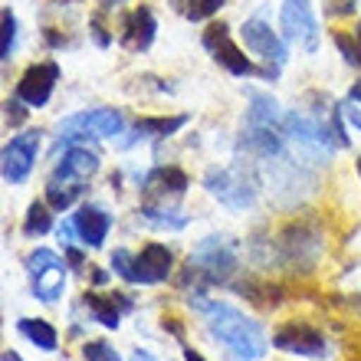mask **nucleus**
I'll use <instances>...</instances> for the list:
<instances>
[{
    "mask_svg": "<svg viewBox=\"0 0 361 361\" xmlns=\"http://www.w3.org/2000/svg\"><path fill=\"white\" fill-rule=\"evenodd\" d=\"M240 269L237 247L230 237H204L197 247L190 250L188 263L178 276V286L184 293H204L210 286H227L233 273Z\"/></svg>",
    "mask_w": 361,
    "mask_h": 361,
    "instance_id": "nucleus-1",
    "label": "nucleus"
},
{
    "mask_svg": "<svg viewBox=\"0 0 361 361\" xmlns=\"http://www.w3.org/2000/svg\"><path fill=\"white\" fill-rule=\"evenodd\" d=\"M204 319H207L210 335H214L217 342L227 345L237 358L253 361V358H263V355H267L269 338H267V332H263V325L253 322V319H247L237 305H230V302H207Z\"/></svg>",
    "mask_w": 361,
    "mask_h": 361,
    "instance_id": "nucleus-2",
    "label": "nucleus"
},
{
    "mask_svg": "<svg viewBox=\"0 0 361 361\" xmlns=\"http://www.w3.org/2000/svg\"><path fill=\"white\" fill-rule=\"evenodd\" d=\"M204 188L214 200H220L230 210H247L257 200V174L247 164H224V168H207L204 174Z\"/></svg>",
    "mask_w": 361,
    "mask_h": 361,
    "instance_id": "nucleus-3",
    "label": "nucleus"
},
{
    "mask_svg": "<svg viewBox=\"0 0 361 361\" xmlns=\"http://www.w3.org/2000/svg\"><path fill=\"white\" fill-rule=\"evenodd\" d=\"M200 43H204V49L214 56V63L227 69L230 76H240V79H243V76H259V79H269V82L279 76V69H276V66H257L253 59L243 56V49L230 39V27H227V23H210V27L204 30Z\"/></svg>",
    "mask_w": 361,
    "mask_h": 361,
    "instance_id": "nucleus-4",
    "label": "nucleus"
},
{
    "mask_svg": "<svg viewBox=\"0 0 361 361\" xmlns=\"http://www.w3.org/2000/svg\"><path fill=\"white\" fill-rule=\"evenodd\" d=\"M273 253H276V263L279 267H289V269H299V267H312L319 253H322V237L315 224L309 220H295L289 227L273 240Z\"/></svg>",
    "mask_w": 361,
    "mask_h": 361,
    "instance_id": "nucleus-5",
    "label": "nucleus"
},
{
    "mask_svg": "<svg viewBox=\"0 0 361 361\" xmlns=\"http://www.w3.org/2000/svg\"><path fill=\"white\" fill-rule=\"evenodd\" d=\"M122 128H125V118L118 109H92V112L69 115L66 122L59 125V142L53 152L73 148L82 138H112V135H122Z\"/></svg>",
    "mask_w": 361,
    "mask_h": 361,
    "instance_id": "nucleus-6",
    "label": "nucleus"
},
{
    "mask_svg": "<svg viewBox=\"0 0 361 361\" xmlns=\"http://www.w3.org/2000/svg\"><path fill=\"white\" fill-rule=\"evenodd\" d=\"M27 269L33 276V295L39 302H59V295L66 289V259H59L53 250L39 247L27 257Z\"/></svg>",
    "mask_w": 361,
    "mask_h": 361,
    "instance_id": "nucleus-7",
    "label": "nucleus"
},
{
    "mask_svg": "<svg viewBox=\"0 0 361 361\" xmlns=\"http://www.w3.org/2000/svg\"><path fill=\"white\" fill-rule=\"evenodd\" d=\"M190 180L188 174L174 168V164H161L142 178V204L145 207H174L184 194H188Z\"/></svg>",
    "mask_w": 361,
    "mask_h": 361,
    "instance_id": "nucleus-8",
    "label": "nucleus"
},
{
    "mask_svg": "<svg viewBox=\"0 0 361 361\" xmlns=\"http://www.w3.org/2000/svg\"><path fill=\"white\" fill-rule=\"evenodd\" d=\"M279 23H283L286 43H295V47L305 49V53H315V49H319V20H315L309 0H283Z\"/></svg>",
    "mask_w": 361,
    "mask_h": 361,
    "instance_id": "nucleus-9",
    "label": "nucleus"
},
{
    "mask_svg": "<svg viewBox=\"0 0 361 361\" xmlns=\"http://www.w3.org/2000/svg\"><path fill=\"white\" fill-rule=\"evenodd\" d=\"M273 348L299 358H329V338L309 322H286L273 332Z\"/></svg>",
    "mask_w": 361,
    "mask_h": 361,
    "instance_id": "nucleus-10",
    "label": "nucleus"
},
{
    "mask_svg": "<svg viewBox=\"0 0 361 361\" xmlns=\"http://www.w3.org/2000/svg\"><path fill=\"white\" fill-rule=\"evenodd\" d=\"M59 82V63L56 59H43V63H33L27 66V73L20 76L17 82V99L30 105V109H43L49 102V95Z\"/></svg>",
    "mask_w": 361,
    "mask_h": 361,
    "instance_id": "nucleus-11",
    "label": "nucleus"
},
{
    "mask_svg": "<svg viewBox=\"0 0 361 361\" xmlns=\"http://www.w3.org/2000/svg\"><path fill=\"white\" fill-rule=\"evenodd\" d=\"M37 152H39V132H23L17 138H10L4 145V180L7 184H23L33 171V161H37Z\"/></svg>",
    "mask_w": 361,
    "mask_h": 361,
    "instance_id": "nucleus-12",
    "label": "nucleus"
},
{
    "mask_svg": "<svg viewBox=\"0 0 361 361\" xmlns=\"http://www.w3.org/2000/svg\"><path fill=\"white\" fill-rule=\"evenodd\" d=\"M174 273V257L171 250L164 247V243H148L142 247V253H135L132 257V273H128V283L132 286H158L164 283L168 276Z\"/></svg>",
    "mask_w": 361,
    "mask_h": 361,
    "instance_id": "nucleus-13",
    "label": "nucleus"
},
{
    "mask_svg": "<svg viewBox=\"0 0 361 361\" xmlns=\"http://www.w3.org/2000/svg\"><path fill=\"white\" fill-rule=\"evenodd\" d=\"M154 33H158V20L148 4H138L118 20V43L132 53H145L154 43Z\"/></svg>",
    "mask_w": 361,
    "mask_h": 361,
    "instance_id": "nucleus-14",
    "label": "nucleus"
},
{
    "mask_svg": "<svg viewBox=\"0 0 361 361\" xmlns=\"http://www.w3.org/2000/svg\"><path fill=\"white\" fill-rule=\"evenodd\" d=\"M240 37H243L247 49H253L257 56L267 59V66H276V69L286 66V59H289V49H286V43L273 33V27H269V23H263L259 17L247 20V23L240 27Z\"/></svg>",
    "mask_w": 361,
    "mask_h": 361,
    "instance_id": "nucleus-15",
    "label": "nucleus"
},
{
    "mask_svg": "<svg viewBox=\"0 0 361 361\" xmlns=\"http://www.w3.org/2000/svg\"><path fill=\"white\" fill-rule=\"evenodd\" d=\"M237 148L247 152L250 158L273 161V158L283 154V128H276V125H259V122H243Z\"/></svg>",
    "mask_w": 361,
    "mask_h": 361,
    "instance_id": "nucleus-16",
    "label": "nucleus"
},
{
    "mask_svg": "<svg viewBox=\"0 0 361 361\" xmlns=\"http://www.w3.org/2000/svg\"><path fill=\"white\" fill-rule=\"evenodd\" d=\"M82 305H86L89 315H92L99 325L118 329V325H122V315L135 309V299L125 293H86L82 295Z\"/></svg>",
    "mask_w": 361,
    "mask_h": 361,
    "instance_id": "nucleus-17",
    "label": "nucleus"
},
{
    "mask_svg": "<svg viewBox=\"0 0 361 361\" xmlns=\"http://www.w3.org/2000/svg\"><path fill=\"white\" fill-rule=\"evenodd\" d=\"M73 224H76L79 243L99 250L105 243V237H109V230H112V214L102 210V207H95V204H86V207H79V214L73 217Z\"/></svg>",
    "mask_w": 361,
    "mask_h": 361,
    "instance_id": "nucleus-18",
    "label": "nucleus"
},
{
    "mask_svg": "<svg viewBox=\"0 0 361 361\" xmlns=\"http://www.w3.org/2000/svg\"><path fill=\"white\" fill-rule=\"evenodd\" d=\"M99 171V154L89 152V148H82V145H73V148H66V154H63V161H56V168H53V178L56 180H76V184H86L92 174Z\"/></svg>",
    "mask_w": 361,
    "mask_h": 361,
    "instance_id": "nucleus-19",
    "label": "nucleus"
},
{
    "mask_svg": "<svg viewBox=\"0 0 361 361\" xmlns=\"http://www.w3.org/2000/svg\"><path fill=\"white\" fill-rule=\"evenodd\" d=\"M188 125V115H164V118H138V122L132 125V132H128V138L122 142V148H128V145L142 142V138H171L174 132H180Z\"/></svg>",
    "mask_w": 361,
    "mask_h": 361,
    "instance_id": "nucleus-20",
    "label": "nucleus"
},
{
    "mask_svg": "<svg viewBox=\"0 0 361 361\" xmlns=\"http://www.w3.org/2000/svg\"><path fill=\"white\" fill-rule=\"evenodd\" d=\"M17 332L27 338V342H33L37 348H43V352H56L59 348V335L56 329L49 322H43V319H20L17 322Z\"/></svg>",
    "mask_w": 361,
    "mask_h": 361,
    "instance_id": "nucleus-21",
    "label": "nucleus"
},
{
    "mask_svg": "<svg viewBox=\"0 0 361 361\" xmlns=\"http://www.w3.org/2000/svg\"><path fill=\"white\" fill-rule=\"evenodd\" d=\"M283 115H286V112H279V102H276L273 95H267V92H250L247 122L276 125V128H283Z\"/></svg>",
    "mask_w": 361,
    "mask_h": 361,
    "instance_id": "nucleus-22",
    "label": "nucleus"
},
{
    "mask_svg": "<svg viewBox=\"0 0 361 361\" xmlns=\"http://www.w3.org/2000/svg\"><path fill=\"white\" fill-rule=\"evenodd\" d=\"M138 217L148 224V227L154 230H171V233H178V230H184L190 224V217H184V214H178L174 207H138Z\"/></svg>",
    "mask_w": 361,
    "mask_h": 361,
    "instance_id": "nucleus-23",
    "label": "nucleus"
},
{
    "mask_svg": "<svg viewBox=\"0 0 361 361\" xmlns=\"http://www.w3.org/2000/svg\"><path fill=\"white\" fill-rule=\"evenodd\" d=\"M86 184H76V180H56V178H49L47 184V204L53 210H66L73 207L82 194H86Z\"/></svg>",
    "mask_w": 361,
    "mask_h": 361,
    "instance_id": "nucleus-24",
    "label": "nucleus"
},
{
    "mask_svg": "<svg viewBox=\"0 0 361 361\" xmlns=\"http://www.w3.org/2000/svg\"><path fill=\"white\" fill-rule=\"evenodd\" d=\"M53 230V207L47 200H33L27 207V220H23V233L27 237H43Z\"/></svg>",
    "mask_w": 361,
    "mask_h": 361,
    "instance_id": "nucleus-25",
    "label": "nucleus"
},
{
    "mask_svg": "<svg viewBox=\"0 0 361 361\" xmlns=\"http://www.w3.org/2000/svg\"><path fill=\"white\" fill-rule=\"evenodd\" d=\"M224 4H227V0H171V7L178 10V13H184L188 20H194V23L210 20Z\"/></svg>",
    "mask_w": 361,
    "mask_h": 361,
    "instance_id": "nucleus-26",
    "label": "nucleus"
},
{
    "mask_svg": "<svg viewBox=\"0 0 361 361\" xmlns=\"http://www.w3.org/2000/svg\"><path fill=\"white\" fill-rule=\"evenodd\" d=\"M335 47H338V53L345 56V63L355 69H361V20H358V27H355V33H335Z\"/></svg>",
    "mask_w": 361,
    "mask_h": 361,
    "instance_id": "nucleus-27",
    "label": "nucleus"
},
{
    "mask_svg": "<svg viewBox=\"0 0 361 361\" xmlns=\"http://www.w3.org/2000/svg\"><path fill=\"white\" fill-rule=\"evenodd\" d=\"M0 20H4V30H0V59H4V63H10L13 47H17V17H13V10H10V7H4Z\"/></svg>",
    "mask_w": 361,
    "mask_h": 361,
    "instance_id": "nucleus-28",
    "label": "nucleus"
},
{
    "mask_svg": "<svg viewBox=\"0 0 361 361\" xmlns=\"http://www.w3.org/2000/svg\"><path fill=\"white\" fill-rule=\"evenodd\" d=\"M82 358L86 361H122V355L115 352L109 342H102V338H92V342H82Z\"/></svg>",
    "mask_w": 361,
    "mask_h": 361,
    "instance_id": "nucleus-29",
    "label": "nucleus"
},
{
    "mask_svg": "<svg viewBox=\"0 0 361 361\" xmlns=\"http://www.w3.org/2000/svg\"><path fill=\"white\" fill-rule=\"evenodd\" d=\"M329 128H332V138L338 148H348L352 145V138H348V132H345V112L342 105H332V112H329Z\"/></svg>",
    "mask_w": 361,
    "mask_h": 361,
    "instance_id": "nucleus-30",
    "label": "nucleus"
},
{
    "mask_svg": "<svg viewBox=\"0 0 361 361\" xmlns=\"http://www.w3.org/2000/svg\"><path fill=\"white\" fill-rule=\"evenodd\" d=\"M102 17H105V10H99V13H92V20H89V30H92V39H95V47H102V49H109L112 47V33L105 30V23H102Z\"/></svg>",
    "mask_w": 361,
    "mask_h": 361,
    "instance_id": "nucleus-31",
    "label": "nucleus"
},
{
    "mask_svg": "<svg viewBox=\"0 0 361 361\" xmlns=\"http://www.w3.org/2000/svg\"><path fill=\"white\" fill-rule=\"evenodd\" d=\"M23 99H7L4 102V118H7L10 128H17V125H23V118H27V109H23Z\"/></svg>",
    "mask_w": 361,
    "mask_h": 361,
    "instance_id": "nucleus-32",
    "label": "nucleus"
},
{
    "mask_svg": "<svg viewBox=\"0 0 361 361\" xmlns=\"http://www.w3.org/2000/svg\"><path fill=\"white\" fill-rule=\"evenodd\" d=\"M112 269L128 283V273H132V253H128V250H115L112 253Z\"/></svg>",
    "mask_w": 361,
    "mask_h": 361,
    "instance_id": "nucleus-33",
    "label": "nucleus"
},
{
    "mask_svg": "<svg viewBox=\"0 0 361 361\" xmlns=\"http://www.w3.org/2000/svg\"><path fill=\"white\" fill-rule=\"evenodd\" d=\"M342 112H345V122H348L352 128H358V132H361V105L348 99V102L342 105Z\"/></svg>",
    "mask_w": 361,
    "mask_h": 361,
    "instance_id": "nucleus-34",
    "label": "nucleus"
},
{
    "mask_svg": "<svg viewBox=\"0 0 361 361\" xmlns=\"http://www.w3.org/2000/svg\"><path fill=\"white\" fill-rule=\"evenodd\" d=\"M66 259H69V263H73L76 269L86 267V257H82V250H76L73 243H66Z\"/></svg>",
    "mask_w": 361,
    "mask_h": 361,
    "instance_id": "nucleus-35",
    "label": "nucleus"
},
{
    "mask_svg": "<svg viewBox=\"0 0 361 361\" xmlns=\"http://www.w3.org/2000/svg\"><path fill=\"white\" fill-rule=\"evenodd\" d=\"M43 39H47V43H49V47H66V37H59V33H53V27H47V30H43Z\"/></svg>",
    "mask_w": 361,
    "mask_h": 361,
    "instance_id": "nucleus-36",
    "label": "nucleus"
},
{
    "mask_svg": "<svg viewBox=\"0 0 361 361\" xmlns=\"http://www.w3.org/2000/svg\"><path fill=\"white\" fill-rule=\"evenodd\" d=\"M164 329H168V332H174L180 338V342H184V329H180L178 322H174V319H164Z\"/></svg>",
    "mask_w": 361,
    "mask_h": 361,
    "instance_id": "nucleus-37",
    "label": "nucleus"
},
{
    "mask_svg": "<svg viewBox=\"0 0 361 361\" xmlns=\"http://www.w3.org/2000/svg\"><path fill=\"white\" fill-rule=\"evenodd\" d=\"M128 361H158V358H154L152 352H142V348H135L132 358H128Z\"/></svg>",
    "mask_w": 361,
    "mask_h": 361,
    "instance_id": "nucleus-38",
    "label": "nucleus"
},
{
    "mask_svg": "<svg viewBox=\"0 0 361 361\" xmlns=\"http://www.w3.org/2000/svg\"><path fill=\"white\" fill-rule=\"evenodd\" d=\"M92 283L95 286H105V283H109V273H105V269H92Z\"/></svg>",
    "mask_w": 361,
    "mask_h": 361,
    "instance_id": "nucleus-39",
    "label": "nucleus"
},
{
    "mask_svg": "<svg viewBox=\"0 0 361 361\" xmlns=\"http://www.w3.org/2000/svg\"><path fill=\"white\" fill-rule=\"evenodd\" d=\"M184 361H207V358H204L200 352H194V348H188V345H184Z\"/></svg>",
    "mask_w": 361,
    "mask_h": 361,
    "instance_id": "nucleus-40",
    "label": "nucleus"
},
{
    "mask_svg": "<svg viewBox=\"0 0 361 361\" xmlns=\"http://www.w3.org/2000/svg\"><path fill=\"white\" fill-rule=\"evenodd\" d=\"M348 99L361 105V82H355V86H352V92H348Z\"/></svg>",
    "mask_w": 361,
    "mask_h": 361,
    "instance_id": "nucleus-41",
    "label": "nucleus"
},
{
    "mask_svg": "<svg viewBox=\"0 0 361 361\" xmlns=\"http://www.w3.org/2000/svg\"><path fill=\"white\" fill-rule=\"evenodd\" d=\"M118 4H122V0H99V7L102 10H112V7H118Z\"/></svg>",
    "mask_w": 361,
    "mask_h": 361,
    "instance_id": "nucleus-42",
    "label": "nucleus"
},
{
    "mask_svg": "<svg viewBox=\"0 0 361 361\" xmlns=\"http://www.w3.org/2000/svg\"><path fill=\"white\" fill-rule=\"evenodd\" d=\"M4 361H23L17 352H4Z\"/></svg>",
    "mask_w": 361,
    "mask_h": 361,
    "instance_id": "nucleus-43",
    "label": "nucleus"
},
{
    "mask_svg": "<svg viewBox=\"0 0 361 361\" xmlns=\"http://www.w3.org/2000/svg\"><path fill=\"white\" fill-rule=\"evenodd\" d=\"M59 4H76V0H59Z\"/></svg>",
    "mask_w": 361,
    "mask_h": 361,
    "instance_id": "nucleus-44",
    "label": "nucleus"
},
{
    "mask_svg": "<svg viewBox=\"0 0 361 361\" xmlns=\"http://www.w3.org/2000/svg\"><path fill=\"white\" fill-rule=\"evenodd\" d=\"M358 174H361V158H358Z\"/></svg>",
    "mask_w": 361,
    "mask_h": 361,
    "instance_id": "nucleus-45",
    "label": "nucleus"
}]
</instances>
